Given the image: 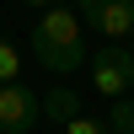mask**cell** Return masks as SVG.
<instances>
[{"label": "cell", "mask_w": 134, "mask_h": 134, "mask_svg": "<svg viewBox=\"0 0 134 134\" xmlns=\"http://www.w3.org/2000/svg\"><path fill=\"white\" fill-rule=\"evenodd\" d=\"M64 134H107V124H102V118H91V113H81V118L64 124Z\"/></svg>", "instance_id": "cell-8"}, {"label": "cell", "mask_w": 134, "mask_h": 134, "mask_svg": "<svg viewBox=\"0 0 134 134\" xmlns=\"http://www.w3.org/2000/svg\"><path fill=\"white\" fill-rule=\"evenodd\" d=\"M86 107H81V97L70 91V86H54V91H43V124H70V118H81Z\"/></svg>", "instance_id": "cell-5"}, {"label": "cell", "mask_w": 134, "mask_h": 134, "mask_svg": "<svg viewBox=\"0 0 134 134\" xmlns=\"http://www.w3.org/2000/svg\"><path fill=\"white\" fill-rule=\"evenodd\" d=\"M129 81H134V54L118 48V43H102V48L91 54V86L102 97H113V102H124Z\"/></svg>", "instance_id": "cell-4"}, {"label": "cell", "mask_w": 134, "mask_h": 134, "mask_svg": "<svg viewBox=\"0 0 134 134\" xmlns=\"http://www.w3.org/2000/svg\"><path fill=\"white\" fill-rule=\"evenodd\" d=\"M38 124H43V97L27 81L0 86V134H32Z\"/></svg>", "instance_id": "cell-3"}, {"label": "cell", "mask_w": 134, "mask_h": 134, "mask_svg": "<svg viewBox=\"0 0 134 134\" xmlns=\"http://www.w3.org/2000/svg\"><path fill=\"white\" fill-rule=\"evenodd\" d=\"M102 124H107V134H134V97L113 102V113H107Z\"/></svg>", "instance_id": "cell-6"}, {"label": "cell", "mask_w": 134, "mask_h": 134, "mask_svg": "<svg viewBox=\"0 0 134 134\" xmlns=\"http://www.w3.org/2000/svg\"><path fill=\"white\" fill-rule=\"evenodd\" d=\"M11 81H21V54H16V43L0 38V86H11Z\"/></svg>", "instance_id": "cell-7"}, {"label": "cell", "mask_w": 134, "mask_h": 134, "mask_svg": "<svg viewBox=\"0 0 134 134\" xmlns=\"http://www.w3.org/2000/svg\"><path fill=\"white\" fill-rule=\"evenodd\" d=\"M21 5H38V11H48V5H59V0H21Z\"/></svg>", "instance_id": "cell-9"}, {"label": "cell", "mask_w": 134, "mask_h": 134, "mask_svg": "<svg viewBox=\"0 0 134 134\" xmlns=\"http://www.w3.org/2000/svg\"><path fill=\"white\" fill-rule=\"evenodd\" d=\"M27 43H32V59L43 70H54V75H75L86 64V27L75 16V5H48L32 21Z\"/></svg>", "instance_id": "cell-1"}, {"label": "cell", "mask_w": 134, "mask_h": 134, "mask_svg": "<svg viewBox=\"0 0 134 134\" xmlns=\"http://www.w3.org/2000/svg\"><path fill=\"white\" fill-rule=\"evenodd\" d=\"M75 16H81V27L102 32L118 48H124V38L134 43V0H75Z\"/></svg>", "instance_id": "cell-2"}, {"label": "cell", "mask_w": 134, "mask_h": 134, "mask_svg": "<svg viewBox=\"0 0 134 134\" xmlns=\"http://www.w3.org/2000/svg\"><path fill=\"white\" fill-rule=\"evenodd\" d=\"M124 48H129V54H134V43H124Z\"/></svg>", "instance_id": "cell-10"}]
</instances>
